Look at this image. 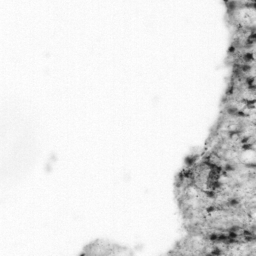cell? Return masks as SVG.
<instances>
[{
	"label": "cell",
	"mask_w": 256,
	"mask_h": 256,
	"mask_svg": "<svg viewBox=\"0 0 256 256\" xmlns=\"http://www.w3.org/2000/svg\"><path fill=\"white\" fill-rule=\"evenodd\" d=\"M228 17L236 30H255L256 10L254 1L229 2Z\"/></svg>",
	"instance_id": "obj_1"
}]
</instances>
